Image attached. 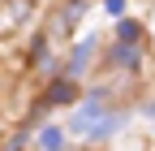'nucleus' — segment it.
Returning <instances> with one entry per match:
<instances>
[{
    "label": "nucleus",
    "instance_id": "1",
    "mask_svg": "<svg viewBox=\"0 0 155 151\" xmlns=\"http://www.w3.org/2000/svg\"><path fill=\"white\" fill-rule=\"evenodd\" d=\"M99 121H104V117H99V95H91V99H86L82 108L73 112V121H69V129H73V134H91V129L99 125Z\"/></svg>",
    "mask_w": 155,
    "mask_h": 151
},
{
    "label": "nucleus",
    "instance_id": "2",
    "mask_svg": "<svg viewBox=\"0 0 155 151\" xmlns=\"http://www.w3.org/2000/svg\"><path fill=\"white\" fill-rule=\"evenodd\" d=\"M73 95H78V82H56L48 95H43V108H48V104H69Z\"/></svg>",
    "mask_w": 155,
    "mask_h": 151
},
{
    "label": "nucleus",
    "instance_id": "3",
    "mask_svg": "<svg viewBox=\"0 0 155 151\" xmlns=\"http://www.w3.org/2000/svg\"><path fill=\"white\" fill-rule=\"evenodd\" d=\"M61 143H65L61 129H43V134H39V147H43V151H61Z\"/></svg>",
    "mask_w": 155,
    "mask_h": 151
},
{
    "label": "nucleus",
    "instance_id": "4",
    "mask_svg": "<svg viewBox=\"0 0 155 151\" xmlns=\"http://www.w3.org/2000/svg\"><path fill=\"white\" fill-rule=\"evenodd\" d=\"M116 125H121V117H104L99 125H95V129H91V134H95V138H108V134H112V129H116Z\"/></svg>",
    "mask_w": 155,
    "mask_h": 151
},
{
    "label": "nucleus",
    "instance_id": "5",
    "mask_svg": "<svg viewBox=\"0 0 155 151\" xmlns=\"http://www.w3.org/2000/svg\"><path fill=\"white\" fill-rule=\"evenodd\" d=\"M134 39H138V26L125 22V26H121V43H134Z\"/></svg>",
    "mask_w": 155,
    "mask_h": 151
},
{
    "label": "nucleus",
    "instance_id": "6",
    "mask_svg": "<svg viewBox=\"0 0 155 151\" xmlns=\"http://www.w3.org/2000/svg\"><path fill=\"white\" fill-rule=\"evenodd\" d=\"M104 9H108V13H121V9H125V0H104Z\"/></svg>",
    "mask_w": 155,
    "mask_h": 151
},
{
    "label": "nucleus",
    "instance_id": "7",
    "mask_svg": "<svg viewBox=\"0 0 155 151\" xmlns=\"http://www.w3.org/2000/svg\"><path fill=\"white\" fill-rule=\"evenodd\" d=\"M147 112H151V117H155V104H151V108H147Z\"/></svg>",
    "mask_w": 155,
    "mask_h": 151
}]
</instances>
